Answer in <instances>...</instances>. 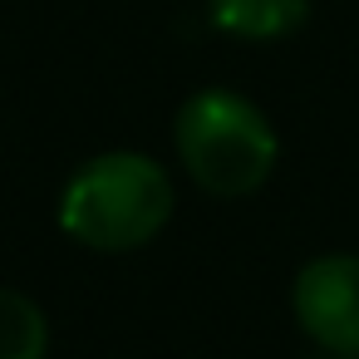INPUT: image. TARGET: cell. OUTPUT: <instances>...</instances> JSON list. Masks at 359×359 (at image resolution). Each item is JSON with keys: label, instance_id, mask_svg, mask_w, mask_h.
<instances>
[{"label": "cell", "instance_id": "obj_1", "mask_svg": "<svg viewBox=\"0 0 359 359\" xmlns=\"http://www.w3.org/2000/svg\"><path fill=\"white\" fill-rule=\"evenodd\" d=\"M172 207V177L153 158L99 153L69 177L60 197V226L89 251H138L168 226Z\"/></svg>", "mask_w": 359, "mask_h": 359}, {"label": "cell", "instance_id": "obj_2", "mask_svg": "<svg viewBox=\"0 0 359 359\" xmlns=\"http://www.w3.org/2000/svg\"><path fill=\"white\" fill-rule=\"evenodd\" d=\"M172 138H177V158L192 172V182L217 197L256 192L276 172V153H280L271 118L231 89L192 94L177 109Z\"/></svg>", "mask_w": 359, "mask_h": 359}, {"label": "cell", "instance_id": "obj_3", "mask_svg": "<svg viewBox=\"0 0 359 359\" xmlns=\"http://www.w3.org/2000/svg\"><path fill=\"white\" fill-rule=\"evenodd\" d=\"M295 320L330 354H359V256H320L295 276Z\"/></svg>", "mask_w": 359, "mask_h": 359}, {"label": "cell", "instance_id": "obj_4", "mask_svg": "<svg viewBox=\"0 0 359 359\" xmlns=\"http://www.w3.org/2000/svg\"><path fill=\"white\" fill-rule=\"evenodd\" d=\"M212 25L241 40H280L305 25L310 0H207Z\"/></svg>", "mask_w": 359, "mask_h": 359}, {"label": "cell", "instance_id": "obj_5", "mask_svg": "<svg viewBox=\"0 0 359 359\" xmlns=\"http://www.w3.org/2000/svg\"><path fill=\"white\" fill-rule=\"evenodd\" d=\"M50 354V320L45 310L0 285V359H45Z\"/></svg>", "mask_w": 359, "mask_h": 359}]
</instances>
